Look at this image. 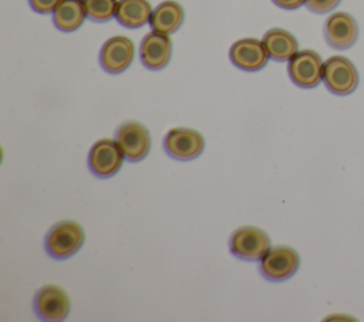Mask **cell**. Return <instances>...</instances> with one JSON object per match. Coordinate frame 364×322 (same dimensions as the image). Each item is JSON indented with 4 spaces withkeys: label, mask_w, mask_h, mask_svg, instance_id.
I'll list each match as a JSON object with an SVG mask.
<instances>
[{
    "label": "cell",
    "mask_w": 364,
    "mask_h": 322,
    "mask_svg": "<svg viewBox=\"0 0 364 322\" xmlns=\"http://www.w3.org/2000/svg\"><path fill=\"white\" fill-rule=\"evenodd\" d=\"M323 60L313 50L297 51L287 64V74L294 85L303 89L316 88L323 81Z\"/></svg>",
    "instance_id": "7"
},
{
    "label": "cell",
    "mask_w": 364,
    "mask_h": 322,
    "mask_svg": "<svg viewBox=\"0 0 364 322\" xmlns=\"http://www.w3.org/2000/svg\"><path fill=\"white\" fill-rule=\"evenodd\" d=\"M263 44L272 60L277 62L289 61L299 50L296 37L283 28H270L263 35Z\"/></svg>",
    "instance_id": "15"
},
{
    "label": "cell",
    "mask_w": 364,
    "mask_h": 322,
    "mask_svg": "<svg viewBox=\"0 0 364 322\" xmlns=\"http://www.w3.org/2000/svg\"><path fill=\"white\" fill-rule=\"evenodd\" d=\"M323 82L334 95H350L358 87V71L348 58L333 55L324 61Z\"/></svg>",
    "instance_id": "2"
},
{
    "label": "cell",
    "mask_w": 364,
    "mask_h": 322,
    "mask_svg": "<svg viewBox=\"0 0 364 322\" xmlns=\"http://www.w3.org/2000/svg\"><path fill=\"white\" fill-rule=\"evenodd\" d=\"M87 17L95 23H105L115 17L118 0H84Z\"/></svg>",
    "instance_id": "18"
},
{
    "label": "cell",
    "mask_w": 364,
    "mask_h": 322,
    "mask_svg": "<svg viewBox=\"0 0 364 322\" xmlns=\"http://www.w3.org/2000/svg\"><path fill=\"white\" fill-rule=\"evenodd\" d=\"M341 0H306V7L309 11L316 14H324L333 11Z\"/></svg>",
    "instance_id": "19"
},
{
    "label": "cell",
    "mask_w": 364,
    "mask_h": 322,
    "mask_svg": "<svg viewBox=\"0 0 364 322\" xmlns=\"http://www.w3.org/2000/svg\"><path fill=\"white\" fill-rule=\"evenodd\" d=\"M300 267L299 252L287 245L270 248L259 262V272L267 281L280 282L293 277Z\"/></svg>",
    "instance_id": "4"
},
{
    "label": "cell",
    "mask_w": 364,
    "mask_h": 322,
    "mask_svg": "<svg viewBox=\"0 0 364 322\" xmlns=\"http://www.w3.org/2000/svg\"><path fill=\"white\" fill-rule=\"evenodd\" d=\"M84 228L71 220L54 224L44 237L46 252L54 260H67L73 257L84 244Z\"/></svg>",
    "instance_id": "1"
},
{
    "label": "cell",
    "mask_w": 364,
    "mask_h": 322,
    "mask_svg": "<svg viewBox=\"0 0 364 322\" xmlns=\"http://www.w3.org/2000/svg\"><path fill=\"white\" fill-rule=\"evenodd\" d=\"M134 55V43L125 35H114L100 50V65L108 74H121L131 65Z\"/></svg>",
    "instance_id": "10"
},
{
    "label": "cell",
    "mask_w": 364,
    "mask_h": 322,
    "mask_svg": "<svg viewBox=\"0 0 364 322\" xmlns=\"http://www.w3.org/2000/svg\"><path fill=\"white\" fill-rule=\"evenodd\" d=\"M229 58L236 68L255 72L264 68L270 57L263 41L257 38H242L230 45Z\"/></svg>",
    "instance_id": "12"
},
{
    "label": "cell",
    "mask_w": 364,
    "mask_h": 322,
    "mask_svg": "<svg viewBox=\"0 0 364 322\" xmlns=\"http://www.w3.org/2000/svg\"><path fill=\"white\" fill-rule=\"evenodd\" d=\"M61 0H28L30 7L40 14L53 13Z\"/></svg>",
    "instance_id": "20"
},
{
    "label": "cell",
    "mask_w": 364,
    "mask_h": 322,
    "mask_svg": "<svg viewBox=\"0 0 364 322\" xmlns=\"http://www.w3.org/2000/svg\"><path fill=\"white\" fill-rule=\"evenodd\" d=\"M323 33L331 48L347 50L353 47L358 38V24L351 14L337 11L327 17Z\"/></svg>",
    "instance_id": "11"
},
{
    "label": "cell",
    "mask_w": 364,
    "mask_h": 322,
    "mask_svg": "<svg viewBox=\"0 0 364 322\" xmlns=\"http://www.w3.org/2000/svg\"><path fill=\"white\" fill-rule=\"evenodd\" d=\"M82 1H84V0H82Z\"/></svg>",
    "instance_id": "22"
},
{
    "label": "cell",
    "mask_w": 364,
    "mask_h": 322,
    "mask_svg": "<svg viewBox=\"0 0 364 322\" xmlns=\"http://www.w3.org/2000/svg\"><path fill=\"white\" fill-rule=\"evenodd\" d=\"M85 17L87 11L82 0H61L53 11V23L63 33L78 30Z\"/></svg>",
    "instance_id": "16"
},
{
    "label": "cell",
    "mask_w": 364,
    "mask_h": 322,
    "mask_svg": "<svg viewBox=\"0 0 364 322\" xmlns=\"http://www.w3.org/2000/svg\"><path fill=\"white\" fill-rule=\"evenodd\" d=\"M172 55V41L169 35L151 31L146 34L139 44V60L142 65L152 71L165 68Z\"/></svg>",
    "instance_id": "13"
},
{
    "label": "cell",
    "mask_w": 364,
    "mask_h": 322,
    "mask_svg": "<svg viewBox=\"0 0 364 322\" xmlns=\"http://www.w3.org/2000/svg\"><path fill=\"white\" fill-rule=\"evenodd\" d=\"M124 159V153L117 140L104 138L91 146L87 163L94 176L108 179L118 173V170L122 167Z\"/></svg>",
    "instance_id": "5"
},
{
    "label": "cell",
    "mask_w": 364,
    "mask_h": 322,
    "mask_svg": "<svg viewBox=\"0 0 364 322\" xmlns=\"http://www.w3.org/2000/svg\"><path fill=\"white\" fill-rule=\"evenodd\" d=\"M33 308L38 319L57 322L64 321L70 313V298L65 291L54 284L41 287L33 301Z\"/></svg>",
    "instance_id": "8"
},
{
    "label": "cell",
    "mask_w": 364,
    "mask_h": 322,
    "mask_svg": "<svg viewBox=\"0 0 364 322\" xmlns=\"http://www.w3.org/2000/svg\"><path fill=\"white\" fill-rule=\"evenodd\" d=\"M152 11L148 0H119L115 18L127 28H139L149 23Z\"/></svg>",
    "instance_id": "17"
},
{
    "label": "cell",
    "mask_w": 364,
    "mask_h": 322,
    "mask_svg": "<svg viewBox=\"0 0 364 322\" xmlns=\"http://www.w3.org/2000/svg\"><path fill=\"white\" fill-rule=\"evenodd\" d=\"M229 250L239 260L257 261L270 250V238L262 228L243 226L232 233Z\"/></svg>",
    "instance_id": "3"
},
{
    "label": "cell",
    "mask_w": 364,
    "mask_h": 322,
    "mask_svg": "<svg viewBox=\"0 0 364 322\" xmlns=\"http://www.w3.org/2000/svg\"><path fill=\"white\" fill-rule=\"evenodd\" d=\"M115 140L128 162H141L151 150V133L136 121L122 122L115 131Z\"/></svg>",
    "instance_id": "6"
},
{
    "label": "cell",
    "mask_w": 364,
    "mask_h": 322,
    "mask_svg": "<svg viewBox=\"0 0 364 322\" xmlns=\"http://www.w3.org/2000/svg\"><path fill=\"white\" fill-rule=\"evenodd\" d=\"M164 149L168 156L176 160H192L202 155L205 138L191 128H172L164 139Z\"/></svg>",
    "instance_id": "9"
},
{
    "label": "cell",
    "mask_w": 364,
    "mask_h": 322,
    "mask_svg": "<svg viewBox=\"0 0 364 322\" xmlns=\"http://www.w3.org/2000/svg\"><path fill=\"white\" fill-rule=\"evenodd\" d=\"M277 7L283 10H296L306 4V0H272Z\"/></svg>",
    "instance_id": "21"
},
{
    "label": "cell",
    "mask_w": 364,
    "mask_h": 322,
    "mask_svg": "<svg viewBox=\"0 0 364 322\" xmlns=\"http://www.w3.org/2000/svg\"><path fill=\"white\" fill-rule=\"evenodd\" d=\"M183 18H185L183 7L175 0H165L154 9L149 20V26L152 31H158L169 35L182 26Z\"/></svg>",
    "instance_id": "14"
}]
</instances>
